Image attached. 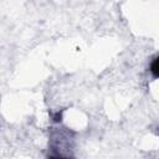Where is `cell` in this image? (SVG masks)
Masks as SVG:
<instances>
[{
	"instance_id": "obj_1",
	"label": "cell",
	"mask_w": 159,
	"mask_h": 159,
	"mask_svg": "<svg viewBox=\"0 0 159 159\" xmlns=\"http://www.w3.org/2000/svg\"><path fill=\"white\" fill-rule=\"evenodd\" d=\"M150 76L153 80H159V55L155 56L150 63H149V68H148Z\"/></svg>"
},
{
	"instance_id": "obj_2",
	"label": "cell",
	"mask_w": 159,
	"mask_h": 159,
	"mask_svg": "<svg viewBox=\"0 0 159 159\" xmlns=\"http://www.w3.org/2000/svg\"><path fill=\"white\" fill-rule=\"evenodd\" d=\"M48 159H75V158L70 155H65L58 150H52L51 154L48 155Z\"/></svg>"
}]
</instances>
